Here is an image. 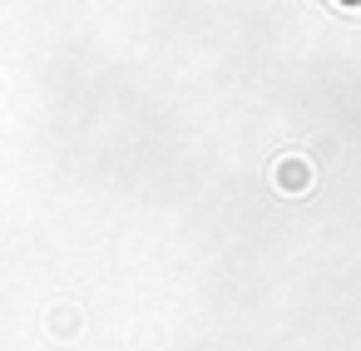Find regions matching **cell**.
I'll use <instances>...</instances> for the list:
<instances>
[{
    "mask_svg": "<svg viewBox=\"0 0 361 351\" xmlns=\"http://www.w3.org/2000/svg\"><path fill=\"white\" fill-rule=\"evenodd\" d=\"M277 188L282 193H307V164L302 159H282L277 164Z\"/></svg>",
    "mask_w": 361,
    "mask_h": 351,
    "instance_id": "cell-1",
    "label": "cell"
}]
</instances>
